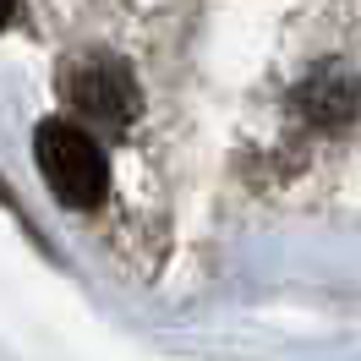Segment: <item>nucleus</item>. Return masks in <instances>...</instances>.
Listing matches in <instances>:
<instances>
[{
	"mask_svg": "<svg viewBox=\"0 0 361 361\" xmlns=\"http://www.w3.org/2000/svg\"><path fill=\"white\" fill-rule=\"evenodd\" d=\"M33 164L49 180V192L66 208L88 214L110 197V159L99 148V137L88 126H71V121H39L33 132Z\"/></svg>",
	"mask_w": 361,
	"mask_h": 361,
	"instance_id": "nucleus-1",
	"label": "nucleus"
},
{
	"mask_svg": "<svg viewBox=\"0 0 361 361\" xmlns=\"http://www.w3.org/2000/svg\"><path fill=\"white\" fill-rule=\"evenodd\" d=\"M61 93L99 132H126L137 121V82L126 71V61H115V55H99V49L93 55H71L61 66Z\"/></svg>",
	"mask_w": 361,
	"mask_h": 361,
	"instance_id": "nucleus-2",
	"label": "nucleus"
},
{
	"mask_svg": "<svg viewBox=\"0 0 361 361\" xmlns=\"http://www.w3.org/2000/svg\"><path fill=\"white\" fill-rule=\"evenodd\" d=\"M356 104H361V93H356V82H350V71H339V66H317L312 77L295 88V110L307 115L312 126H323V132L350 126Z\"/></svg>",
	"mask_w": 361,
	"mask_h": 361,
	"instance_id": "nucleus-3",
	"label": "nucleus"
},
{
	"mask_svg": "<svg viewBox=\"0 0 361 361\" xmlns=\"http://www.w3.org/2000/svg\"><path fill=\"white\" fill-rule=\"evenodd\" d=\"M0 208H11V214H17V225H23L27 235H33V241H39V225H33V219H27V208L17 203V197H11V192H6V186H0ZM39 247H44V241H39Z\"/></svg>",
	"mask_w": 361,
	"mask_h": 361,
	"instance_id": "nucleus-4",
	"label": "nucleus"
},
{
	"mask_svg": "<svg viewBox=\"0 0 361 361\" xmlns=\"http://www.w3.org/2000/svg\"><path fill=\"white\" fill-rule=\"evenodd\" d=\"M11 17H17V0H0V27L11 23Z\"/></svg>",
	"mask_w": 361,
	"mask_h": 361,
	"instance_id": "nucleus-5",
	"label": "nucleus"
}]
</instances>
